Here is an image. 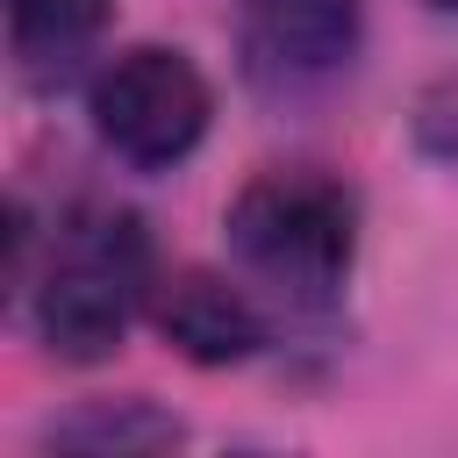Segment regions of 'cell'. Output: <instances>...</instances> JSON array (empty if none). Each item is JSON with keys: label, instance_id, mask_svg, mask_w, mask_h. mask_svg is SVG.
I'll use <instances>...</instances> for the list:
<instances>
[{"label": "cell", "instance_id": "1", "mask_svg": "<svg viewBox=\"0 0 458 458\" xmlns=\"http://www.w3.org/2000/svg\"><path fill=\"white\" fill-rule=\"evenodd\" d=\"M14 301L29 308L43 351L57 365H100L122 351L136 315L157 301V243L136 208L122 200H72L43 250L29 208H14V258H7Z\"/></svg>", "mask_w": 458, "mask_h": 458}, {"label": "cell", "instance_id": "8", "mask_svg": "<svg viewBox=\"0 0 458 458\" xmlns=\"http://www.w3.org/2000/svg\"><path fill=\"white\" fill-rule=\"evenodd\" d=\"M408 143H415L444 179H458V72H444V79H429V86L415 93V107H408Z\"/></svg>", "mask_w": 458, "mask_h": 458}, {"label": "cell", "instance_id": "4", "mask_svg": "<svg viewBox=\"0 0 458 458\" xmlns=\"http://www.w3.org/2000/svg\"><path fill=\"white\" fill-rule=\"evenodd\" d=\"M365 50V0H236V72L258 100H308Z\"/></svg>", "mask_w": 458, "mask_h": 458}, {"label": "cell", "instance_id": "2", "mask_svg": "<svg viewBox=\"0 0 458 458\" xmlns=\"http://www.w3.org/2000/svg\"><path fill=\"white\" fill-rule=\"evenodd\" d=\"M229 265L279 308L322 315L344 301L358 265V193L322 165H265L236 186L229 215Z\"/></svg>", "mask_w": 458, "mask_h": 458}, {"label": "cell", "instance_id": "3", "mask_svg": "<svg viewBox=\"0 0 458 458\" xmlns=\"http://www.w3.org/2000/svg\"><path fill=\"white\" fill-rule=\"evenodd\" d=\"M86 114H93L100 150H114L136 172H165L208 136L215 93H208V79L186 50L129 43L86 79Z\"/></svg>", "mask_w": 458, "mask_h": 458}, {"label": "cell", "instance_id": "6", "mask_svg": "<svg viewBox=\"0 0 458 458\" xmlns=\"http://www.w3.org/2000/svg\"><path fill=\"white\" fill-rule=\"evenodd\" d=\"M114 0H7V72L21 93H64L100 50Z\"/></svg>", "mask_w": 458, "mask_h": 458}, {"label": "cell", "instance_id": "5", "mask_svg": "<svg viewBox=\"0 0 458 458\" xmlns=\"http://www.w3.org/2000/svg\"><path fill=\"white\" fill-rule=\"evenodd\" d=\"M157 336L193 358V365H243L265 351V308H258V286L236 272H208V265H186V272H165L157 279Z\"/></svg>", "mask_w": 458, "mask_h": 458}, {"label": "cell", "instance_id": "9", "mask_svg": "<svg viewBox=\"0 0 458 458\" xmlns=\"http://www.w3.org/2000/svg\"><path fill=\"white\" fill-rule=\"evenodd\" d=\"M429 7H437V14H458V0H429Z\"/></svg>", "mask_w": 458, "mask_h": 458}, {"label": "cell", "instance_id": "7", "mask_svg": "<svg viewBox=\"0 0 458 458\" xmlns=\"http://www.w3.org/2000/svg\"><path fill=\"white\" fill-rule=\"evenodd\" d=\"M43 437L50 444H93V451H157V444H179L186 429L172 415H157L150 401H86L79 415H57Z\"/></svg>", "mask_w": 458, "mask_h": 458}]
</instances>
